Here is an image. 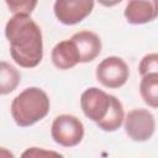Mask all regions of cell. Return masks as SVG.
<instances>
[{
  "mask_svg": "<svg viewBox=\"0 0 158 158\" xmlns=\"http://www.w3.org/2000/svg\"><path fill=\"white\" fill-rule=\"evenodd\" d=\"M5 36L10 43V54L22 68H35L43 58V41L40 26L30 15L14 14L6 22Z\"/></svg>",
  "mask_w": 158,
  "mask_h": 158,
  "instance_id": "obj_1",
  "label": "cell"
},
{
  "mask_svg": "<svg viewBox=\"0 0 158 158\" xmlns=\"http://www.w3.org/2000/svg\"><path fill=\"white\" fill-rule=\"evenodd\" d=\"M49 98L40 88L32 86L21 91L11 102V115L20 127H30L49 112Z\"/></svg>",
  "mask_w": 158,
  "mask_h": 158,
  "instance_id": "obj_2",
  "label": "cell"
},
{
  "mask_svg": "<svg viewBox=\"0 0 158 158\" xmlns=\"http://www.w3.org/2000/svg\"><path fill=\"white\" fill-rule=\"evenodd\" d=\"M51 135L56 143L63 147H74L84 137V125L73 115H59L52 122Z\"/></svg>",
  "mask_w": 158,
  "mask_h": 158,
  "instance_id": "obj_3",
  "label": "cell"
},
{
  "mask_svg": "<svg viewBox=\"0 0 158 158\" xmlns=\"http://www.w3.org/2000/svg\"><path fill=\"white\" fill-rule=\"evenodd\" d=\"M98 81L109 89H118L126 84L130 77V68L127 63L116 56L106 57L96 67Z\"/></svg>",
  "mask_w": 158,
  "mask_h": 158,
  "instance_id": "obj_4",
  "label": "cell"
},
{
  "mask_svg": "<svg viewBox=\"0 0 158 158\" xmlns=\"http://www.w3.org/2000/svg\"><path fill=\"white\" fill-rule=\"evenodd\" d=\"M125 120V131L127 136L136 142L148 141L156 130V120L147 109L131 110Z\"/></svg>",
  "mask_w": 158,
  "mask_h": 158,
  "instance_id": "obj_5",
  "label": "cell"
},
{
  "mask_svg": "<svg viewBox=\"0 0 158 158\" xmlns=\"http://www.w3.org/2000/svg\"><path fill=\"white\" fill-rule=\"evenodd\" d=\"M94 9V0H56L53 11L63 25H75L88 17Z\"/></svg>",
  "mask_w": 158,
  "mask_h": 158,
  "instance_id": "obj_6",
  "label": "cell"
},
{
  "mask_svg": "<svg viewBox=\"0 0 158 158\" xmlns=\"http://www.w3.org/2000/svg\"><path fill=\"white\" fill-rule=\"evenodd\" d=\"M109 105L110 95L95 86L86 89L80 96V106L84 115L94 122H99L106 115Z\"/></svg>",
  "mask_w": 158,
  "mask_h": 158,
  "instance_id": "obj_7",
  "label": "cell"
},
{
  "mask_svg": "<svg viewBox=\"0 0 158 158\" xmlns=\"http://www.w3.org/2000/svg\"><path fill=\"white\" fill-rule=\"evenodd\" d=\"M158 0H127L123 15L131 25H143L156 20Z\"/></svg>",
  "mask_w": 158,
  "mask_h": 158,
  "instance_id": "obj_8",
  "label": "cell"
},
{
  "mask_svg": "<svg viewBox=\"0 0 158 158\" xmlns=\"http://www.w3.org/2000/svg\"><path fill=\"white\" fill-rule=\"evenodd\" d=\"M80 54V63L94 60L101 52V40L91 31H79L72 36Z\"/></svg>",
  "mask_w": 158,
  "mask_h": 158,
  "instance_id": "obj_9",
  "label": "cell"
},
{
  "mask_svg": "<svg viewBox=\"0 0 158 158\" xmlns=\"http://www.w3.org/2000/svg\"><path fill=\"white\" fill-rule=\"evenodd\" d=\"M51 58L54 67L62 70L70 69L80 63V54L73 40H65L57 43L52 49Z\"/></svg>",
  "mask_w": 158,
  "mask_h": 158,
  "instance_id": "obj_10",
  "label": "cell"
},
{
  "mask_svg": "<svg viewBox=\"0 0 158 158\" xmlns=\"http://www.w3.org/2000/svg\"><path fill=\"white\" fill-rule=\"evenodd\" d=\"M123 118H125V112L121 101L116 96L110 95V105L107 112L99 122H96V125L102 131L114 132L121 127V125L123 123Z\"/></svg>",
  "mask_w": 158,
  "mask_h": 158,
  "instance_id": "obj_11",
  "label": "cell"
},
{
  "mask_svg": "<svg viewBox=\"0 0 158 158\" xmlns=\"http://www.w3.org/2000/svg\"><path fill=\"white\" fill-rule=\"evenodd\" d=\"M21 81L20 72L7 62L0 60V95L12 93Z\"/></svg>",
  "mask_w": 158,
  "mask_h": 158,
  "instance_id": "obj_12",
  "label": "cell"
},
{
  "mask_svg": "<svg viewBox=\"0 0 158 158\" xmlns=\"http://www.w3.org/2000/svg\"><path fill=\"white\" fill-rule=\"evenodd\" d=\"M139 94L148 106L153 109L158 106V73H149L142 77Z\"/></svg>",
  "mask_w": 158,
  "mask_h": 158,
  "instance_id": "obj_13",
  "label": "cell"
},
{
  "mask_svg": "<svg viewBox=\"0 0 158 158\" xmlns=\"http://www.w3.org/2000/svg\"><path fill=\"white\" fill-rule=\"evenodd\" d=\"M5 2L12 14L31 15L36 9L38 0H5Z\"/></svg>",
  "mask_w": 158,
  "mask_h": 158,
  "instance_id": "obj_14",
  "label": "cell"
},
{
  "mask_svg": "<svg viewBox=\"0 0 158 158\" xmlns=\"http://www.w3.org/2000/svg\"><path fill=\"white\" fill-rule=\"evenodd\" d=\"M138 72L142 77L149 73H158V54L157 53L146 54L138 64Z\"/></svg>",
  "mask_w": 158,
  "mask_h": 158,
  "instance_id": "obj_15",
  "label": "cell"
},
{
  "mask_svg": "<svg viewBox=\"0 0 158 158\" xmlns=\"http://www.w3.org/2000/svg\"><path fill=\"white\" fill-rule=\"evenodd\" d=\"M48 156H59L60 157L62 154H59L58 152H52V151H42L36 147L27 149L26 152L22 153V157H48Z\"/></svg>",
  "mask_w": 158,
  "mask_h": 158,
  "instance_id": "obj_16",
  "label": "cell"
},
{
  "mask_svg": "<svg viewBox=\"0 0 158 158\" xmlns=\"http://www.w3.org/2000/svg\"><path fill=\"white\" fill-rule=\"evenodd\" d=\"M98 1H99L100 5H102L105 7H112L117 4H120L122 0H98Z\"/></svg>",
  "mask_w": 158,
  "mask_h": 158,
  "instance_id": "obj_17",
  "label": "cell"
},
{
  "mask_svg": "<svg viewBox=\"0 0 158 158\" xmlns=\"http://www.w3.org/2000/svg\"><path fill=\"white\" fill-rule=\"evenodd\" d=\"M1 156H4V157H14V154H12L11 152H9V151H6V149H4V148L0 149V157H1Z\"/></svg>",
  "mask_w": 158,
  "mask_h": 158,
  "instance_id": "obj_18",
  "label": "cell"
}]
</instances>
